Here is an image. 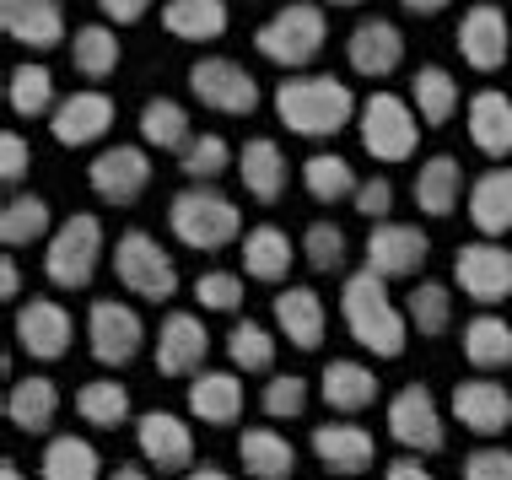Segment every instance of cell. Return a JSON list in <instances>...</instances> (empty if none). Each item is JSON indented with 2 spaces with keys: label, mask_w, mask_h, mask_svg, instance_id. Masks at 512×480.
<instances>
[{
  "label": "cell",
  "mask_w": 512,
  "mask_h": 480,
  "mask_svg": "<svg viewBox=\"0 0 512 480\" xmlns=\"http://www.w3.org/2000/svg\"><path fill=\"white\" fill-rule=\"evenodd\" d=\"M362 114V103H356V92L345 87L340 76H286L281 87H275V119H281L292 135L302 141H329V135H340L351 119Z\"/></svg>",
  "instance_id": "obj_1"
},
{
  "label": "cell",
  "mask_w": 512,
  "mask_h": 480,
  "mask_svg": "<svg viewBox=\"0 0 512 480\" xmlns=\"http://www.w3.org/2000/svg\"><path fill=\"white\" fill-rule=\"evenodd\" d=\"M340 319L345 329L356 335V346L372 351V356H405V340H410V313L389 297V281L378 270H356L345 276L340 286Z\"/></svg>",
  "instance_id": "obj_2"
},
{
  "label": "cell",
  "mask_w": 512,
  "mask_h": 480,
  "mask_svg": "<svg viewBox=\"0 0 512 480\" xmlns=\"http://www.w3.org/2000/svg\"><path fill=\"white\" fill-rule=\"evenodd\" d=\"M168 227L178 243H189L195 254H216L227 243L243 238V211L238 200H227L216 184H189L178 189L173 205H168Z\"/></svg>",
  "instance_id": "obj_3"
},
{
  "label": "cell",
  "mask_w": 512,
  "mask_h": 480,
  "mask_svg": "<svg viewBox=\"0 0 512 480\" xmlns=\"http://www.w3.org/2000/svg\"><path fill=\"white\" fill-rule=\"evenodd\" d=\"M324 38H329L324 6H318V0H286V6L254 33V49L265 54L270 65H281V71H308L318 54H324Z\"/></svg>",
  "instance_id": "obj_4"
},
{
  "label": "cell",
  "mask_w": 512,
  "mask_h": 480,
  "mask_svg": "<svg viewBox=\"0 0 512 480\" xmlns=\"http://www.w3.org/2000/svg\"><path fill=\"white\" fill-rule=\"evenodd\" d=\"M98 265H103V222L92 211L65 216V222L54 227V238L44 243V276H49V286H60V292H81V286H92Z\"/></svg>",
  "instance_id": "obj_5"
},
{
  "label": "cell",
  "mask_w": 512,
  "mask_h": 480,
  "mask_svg": "<svg viewBox=\"0 0 512 480\" xmlns=\"http://www.w3.org/2000/svg\"><path fill=\"white\" fill-rule=\"evenodd\" d=\"M114 276H119V286H130V297H141V303H168L178 292L173 254L162 249L146 227H130L114 238Z\"/></svg>",
  "instance_id": "obj_6"
},
{
  "label": "cell",
  "mask_w": 512,
  "mask_h": 480,
  "mask_svg": "<svg viewBox=\"0 0 512 480\" xmlns=\"http://www.w3.org/2000/svg\"><path fill=\"white\" fill-rule=\"evenodd\" d=\"M356 130H362L367 157L378 162H405L415 157V141H421V119H415V103H405L399 92H372L356 114Z\"/></svg>",
  "instance_id": "obj_7"
},
{
  "label": "cell",
  "mask_w": 512,
  "mask_h": 480,
  "mask_svg": "<svg viewBox=\"0 0 512 480\" xmlns=\"http://www.w3.org/2000/svg\"><path fill=\"white\" fill-rule=\"evenodd\" d=\"M189 92H195L200 108H211V114H227V119H248L259 108V81L243 71L238 60H227V54H205V60L189 65Z\"/></svg>",
  "instance_id": "obj_8"
},
{
  "label": "cell",
  "mask_w": 512,
  "mask_h": 480,
  "mask_svg": "<svg viewBox=\"0 0 512 480\" xmlns=\"http://www.w3.org/2000/svg\"><path fill=\"white\" fill-rule=\"evenodd\" d=\"M389 437L405 454H442V448H448V421H442V410H437L432 383H405V389H394Z\"/></svg>",
  "instance_id": "obj_9"
},
{
  "label": "cell",
  "mask_w": 512,
  "mask_h": 480,
  "mask_svg": "<svg viewBox=\"0 0 512 480\" xmlns=\"http://www.w3.org/2000/svg\"><path fill=\"white\" fill-rule=\"evenodd\" d=\"M87 346H92V362L98 367H130L146 346V324L141 313L119 297H98L87 308Z\"/></svg>",
  "instance_id": "obj_10"
},
{
  "label": "cell",
  "mask_w": 512,
  "mask_h": 480,
  "mask_svg": "<svg viewBox=\"0 0 512 480\" xmlns=\"http://www.w3.org/2000/svg\"><path fill=\"white\" fill-rule=\"evenodd\" d=\"M367 270H378L383 281H410L415 270L432 259V238H426L415 222H372V232H367Z\"/></svg>",
  "instance_id": "obj_11"
},
{
  "label": "cell",
  "mask_w": 512,
  "mask_h": 480,
  "mask_svg": "<svg viewBox=\"0 0 512 480\" xmlns=\"http://www.w3.org/2000/svg\"><path fill=\"white\" fill-rule=\"evenodd\" d=\"M453 276H459V292L475 297L480 308H496L512 297V249L507 243H464L453 254Z\"/></svg>",
  "instance_id": "obj_12"
},
{
  "label": "cell",
  "mask_w": 512,
  "mask_h": 480,
  "mask_svg": "<svg viewBox=\"0 0 512 480\" xmlns=\"http://www.w3.org/2000/svg\"><path fill=\"white\" fill-rule=\"evenodd\" d=\"M17 346L33 356V362H60L76 340V324H71V308L54 303V297H27L17 308Z\"/></svg>",
  "instance_id": "obj_13"
},
{
  "label": "cell",
  "mask_w": 512,
  "mask_h": 480,
  "mask_svg": "<svg viewBox=\"0 0 512 480\" xmlns=\"http://www.w3.org/2000/svg\"><path fill=\"white\" fill-rule=\"evenodd\" d=\"M507 49H512V17L502 6L480 0V6H469L459 17V60L469 71H502Z\"/></svg>",
  "instance_id": "obj_14"
},
{
  "label": "cell",
  "mask_w": 512,
  "mask_h": 480,
  "mask_svg": "<svg viewBox=\"0 0 512 480\" xmlns=\"http://www.w3.org/2000/svg\"><path fill=\"white\" fill-rule=\"evenodd\" d=\"M135 448L157 475H189V464H195V432L173 410H146L135 427Z\"/></svg>",
  "instance_id": "obj_15"
},
{
  "label": "cell",
  "mask_w": 512,
  "mask_h": 480,
  "mask_svg": "<svg viewBox=\"0 0 512 480\" xmlns=\"http://www.w3.org/2000/svg\"><path fill=\"white\" fill-rule=\"evenodd\" d=\"M87 184H92V195L108 200V205H135L151 184L146 146H103L87 168Z\"/></svg>",
  "instance_id": "obj_16"
},
{
  "label": "cell",
  "mask_w": 512,
  "mask_h": 480,
  "mask_svg": "<svg viewBox=\"0 0 512 480\" xmlns=\"http://www.w3.org/2000/svg\"><path fill=\"white\" fill-rule=\"evenodd\" d=\"M205 356H211V329H205V319L189 308H173L157 324V373L162 378L205 373Z\"/></svg>",
  "instance_id": "obj_17"
},
{
  "label": "cell",
  "mask_w": 512,
  "mask_h": 480,
  "mask_svg": "<svg viewBox=\"0 0 512 480\" xmlns=\"http://www.w3.org/2000/svg\"><path fill=\"white\" fill-rule=\"evenodd\" d=\"M345 60H351L356 76L383 81L405 65V33L389 17H362L351 27V38H345Z\"/></svg>",
  "instance_id": "obj_18"
},
{
  "label": "cell",
  "mask_w": 512,
  "mask_h": 480,
  "mask_svg": "<svg viewBox=\"0 0 512 480\" xmlns=\"http://www.w3.org/2000/svg\"><path fill=\"white\" fill-rule=\"evenodd\" d=\"M308 448H313V459L324 464L329 475H340V480L367 475L372 459H378V443H372V432L356 427V421H324V427H313Z\"/></svg>",
  "instance_id": "obj_19"
},
{
  "label": "cell",
  "mask_w": 512,
  "mask_h": 480,
  "mask_svg": "<svg viewBox=\"0 0 512 480\" xmlns=\"http://www.w3.org/2000/svg\"><path fill=\"white\" fill-rule=\"evenodd\" d=\"M108 130H114V98L98 87L60 98V108L49 114V135L60 146H92V141H103Z\"/></svg>",
  "instance_id": "obj_20"
},
{
  "label": "cell",
  "mask_w": 512,
  "mask_h": 480,
  "mask_svg": "<svg viewBox=\"0 0 512 480\" xmlns=\"http://www.w3.org/2000/svg\"><path fill=\"white\" fill-rule=\"evenodd\" d=\"M453 416L475 437H502L512 427V394L496 378H464L453 389Z\"/></svg>",
  "instance_id": "obj_21"
},
{
  "label": "cell",
  "mask_w": 512,
  "mask_h": 480,
  "mask_svg": "<svg viewBox=\"0 0 512 480\" xmlns=\"http://www.w3.org/2000/svg\"><path fill=\"white\" fill-rule=\"evenodd\" d=\"M0 27L22 49H60L65 44V6L60 0H0Z\"/></svg>",
  "instance_id": "obj_22"
},
{
  "label": "cell",
  "mask_w": 512,
  "mask_h": 480,
  "mask_svg": "<svg viewBox=\"0 0 512 480\" xmlns=\"http://www.w3.org/2000/svg\"><path fill=\"white\" fill-rule=\"evenodd\" d=\"M270 313H275V329H281L297 351L324 346V297H318L313 286H286V292H275Z\"/></svg>",
  "instance_id": "obj_23"
},
{
  "label": "cell",
  "mask_w": 512,
  "mask_h": 480,
  "mask_svg": "<svg viewBox=\"0 0 512 480\" xmlns=\"http://www.w3.org/2000/svg\"><path fill=\"white\" fill-rule=\"evenodd\" d=\"M292 238H286V227L275 222H259L243 232V276L248 281H265V286H281L286 276H292Z\"/></svg>",
  "instance_id": "obj_24"
},
{
  "label": "cell",
  "mask_w": 512,
  "mask_h": 480,
  "mask_svg": "<svg viewBox=\"0 0 512 480\" xmlns=\"http://www.w3.org/2000/svg\"><path fill=\"white\" fill-rule=\"evenodd\" d=\"M6 416L11 427L27 432V437H44L54 427V416H60V383L33 373V378H17L6 389Z\"/></svg>",
  "instance_id": "obj_25"
},
{
  "label": "cell",
  "mask_w": 512,
  "mask_h": 480,
  "mask_svg": "<svg viewBox=\"0 0 512 480\" xmlns=\"http://www.w3.org/2000/svg\"><path fill=\"white\" fill-rule=\"evenodd\" d=\"M469 222L480 238H507L512 232V168H486L469 184Z\"/></svg>",
  "instance_id": "obj_26"
},
{
  "label": "cell",
  "mask_w": 512,
  "mask_h": 480,
  "mask_svg": "<svg viewBox=\"0 0 512 480\" xmlns=\"http://www.w3.org/2000/svg\"><path fill=\"white\" fill-rule=\"evenodd\" d=\"M238 464L248 480H292L297 475V448L275 427H243L238 432Z\"/></svg>",
  "instance_id": "obj_27"
},
{
  "label": "cell",
  "mask_w": 512,
  "mask_h": 480,
  "mask_svg": "<svg viewBox=\"0 0 512 480\" xmlns=\"http://www.w3.org/2000/svg\"><path fill=\"white\" fill-rule=\"evenodd\" d=\"M238 173H243V189H248V195H254L259 205H275V200L286 195V178H292V168H286V152L270 141V135H254V141H243Z\"/></svg>",
  "instance_id": "obj_28"
},
{
  "label": "cell",
  "mask_w": 512,
  "mask_h": 480,
  "mask_svg": "<svg viewBox=\"0 0 512 480\" xmlns=\"http://www.w3.org/2000/svg\"><path fill=\"white\" fill-rule=\"evenodd\" d=\"M189 416H200L205 427H232L243 416V378L238 373H195L184 394Z\"/></svg>",
  "instance_id": "obj_29"
},
{
  "label": "cell",
  "mask_w": 512,
  "mask_h": 480,
  "mask_svg": "<svg viewBox=\"0 0 512 480\" xmlns=\"http://www.w3.org/2000/svg\"><path fill=\"white\" fill-rule=\"evenodd\" d=\"M318 394H324L329 410H340V416H356V410H367L372 400H378V373H372L367 362L335 356V362L324 367V378H318Z\"/></svg>",
  "instance_id": "obj_30"
},
{
  "label": "cell",
  "mask_w": 512,
  "mask_h": 480,
  "mask_svg": "<svg viewBox=\"0 0 512 480\" xmlns=\"http://www.w3.org/2000/svg\"><path fill=\"white\" fill-rule=\"evenodd\" d=\"M469 141L486 157H512V98L496 87H480L469 98Z\"/></svg>",
  "instance_id": "obj_31"
},
{
  "label": "cell",
  "mask_w": 512,
  "mask_h": 480,
  "mask_svg": "<svg viewBox=\"0 0 512 480\" xmlns=\"http://www.w3.org/2000/svg\"><path fill=\"white\" fill-rule=\"evenodd\" d=\"M459 195H464V168L453 152H437L415 168V205L426 216H453L459 211Z\"/></svg>",
  "instance_id": "obj_32"
},
{
  "label": "cell",
  "mask_w": 512,
  "mask_h": 480,
  "mask_svg": "<svg viewBox=\"0 0 512 480\" xmlns=\"http://www.w3.org/2000/svg\"><path fill=\"white\" fill-rule=\"evenodd\" d=\"M464 362L475 373H502V367H512V324L502 313H475L464 324Z\"/></svg>",
  "instance_id": "obj_33"
},
{
  "label": "cell",
  "mask_w": 512,
  "mask_h": 480,
  "mask_svg": "<svg viewBox=\"0 0 512 480\" xmlns=\"http://www.w3.org/2000/svg\"><path fill=\"white\" fill-rule=\"evenodd\" d=\"M162 27L184 44H216L227 33V0H168Z\"/></svg>",
  "instance_id": "obj_34"
},
{
  "label": "cell",
  "mask_w": 512,
  "mask_h": 480,
  "mask_svg": "<svg viewBox=\"0 0 512 480\" xmlns=\"http://www.w3.org/2000/svg\"><path fill=\"white\" fill-rule=\"evenodd\" d=\"M54 238V211H49V200L44 195H11L6 200V211H0V243L6 249H27V243H44Z\"/></svg>",
  "instance_id": "obj_35"
},
{
  "label": "cell",
  "mask_w": 512,
  "mask_h": 480,
  "mask_svg": "<svg viewBox=\"0 0 512 480\" xmlns=\"http://www.w3.org/2000/svg\"><path fill=\"white\" fill-rule=\"evenodd\" d=\"M38 480H103V454L87 443V437L60 432V437H49Z\"/></svg>",
  "instance_id": "obj_36"
},
{
  "label": "cell",
  "mask_w": 512,
  "mask_h": 480,
  "mask_svg": "<svg viewBox=\"0 0 512 480\" xmlns=\"http://www.w3.org/2000/svg\"><path fill=\"white\" fill-rule=\"evenodd\" d=\"M119 60H124V49H119V33L108 22H87L71 33V65L87 81H108L119 71Z\"/></svg>",
  "instance_id": "obj_37"
},
{
  "label": "cell",
  "mask_w": 512,
  "mask_h": 480,
  "mask_svg": "<svg viewBox=\"0 0 512 480\" xmlns=\"http://www.w3.org/2000/svg\"><path fill=\"white\" fill-rule=\"evenodd\" d=\"M76 416L87 421L92 432H114L130 421V389L119 378H92L76 389Z\"/></svg>",
  "instance_id": "obj_38"
},
{
  "label": "cell",
  "mask_w": 512,
  "mask_h": 480,
  "mask_svg": "<svg viewBox=\"0 0 512 480\" xmlns=\"http://www.w3.org/2000/svg\"><path fill=\"white\" fill-rule=\"evenodd\" d=\"M6 103H11V114H22V119H49L54 108H60V98H54V71L38 60H22L6 81Z\"/></svg>",
  "instance_id": "obj_39"
},
{
  "label": "cell",
  "mask_w": 512,
  "mask_h": 480,
  "mask_svg": "<svg viewBox=\"0 0 512 480\" xmlns=\"http://www.w3.org/2000/svg\"><path fill=\"white\" fill-rule=\"evenodd\" d=\"M410 103L415 114H421V125H448L453 114H459V76L442 71V65H421L415 71V87H410Z\"/></svg>",
  "instance_id": "obj_40"
},
{
  "label": "cell",
  "mask_w": 512,
  "mask_h": 480,
  "mask_svg": "<svg viewBox=\"0 0 512 480\" xmlns=\"http://www.w3.org/2000/svg\"><path fill=\"white\" fill-rule=\"evenodd\" d=\"M141 141L157 146V152H184V146L195 141L189 108L178 98H146V108H141Z\"/></svg>",
  "instance_id": "obj_41"
},
{
  "label": "cell",
  "mask_w": 512,
  "mask_h": 480,
  "mask_svg": "<svg viewBox=\"0 0 512 480\" xmlns=\"http://www.w3.org/2000/svg\"><path fill=\"white\" fill-rule=\"evenodd\" d=\"M302 189H308L313 200L335 205V200H356V189H362V178H356L351 157H335V152H313L302 162Z\"/></svg>",
  "instance_id": "obj_42"
},
{
  "label": "cell",
  "mask_w": 512,
  "mask_h": 480,
  "mask_svg": "<svg viewBox=\"0 0 512 480\" xmlns=\"http://www.w3.org/2000/svg\"><path fill=\"white\" fill-rule=\"evenodd\" d=\"M227 356L238 373H270L275 367V335L259 319H238L227 329Z\"/></svg>",
  "instance_id": "obj_43"
},
{
  "label": "cell",
  "mask_w": 512,
  "mask_h": 480,
  "mask_svg": "<svg viewBox=\"0 0 512 480\" xmlns=\"http://www.w3.org/2000/svg\"><path fill=\"white\" fill-rule=\"evenodd\" d=\"M410 329L415 335H442V329L453 324V292H448V281H421V286H410Z\"/></svg>",
  "instance_id": "obj_44"
},
{
  "label": "cell",
  "mask_w": 512,
  "mask_h": 480,
  "mask_svg": "<svg viewBox=\"0 0 512 480\" xmlns=\"http://www.w3.org/2000/svg\"><path fill=\"white\" fill-rule=\"evenodd\" d=\"M178 168H184L189 184H216L221 173L232 168V146H227V135H195V141L178 152Z\"/></svg>",
  "instance_id": "obj_45"
},
{
  "label": "cell",
  "mask_w": 512,
  "mask_h": 480,
  "mask_svg": "<svg viewBox=\"0 0 512 480\" xmlns=\"http://www.w3.org/2000/svg\"><path fill=\"white\" fill-rule=\"evenodd\" d=\"M345 254H351V238H345L335 222H313L308 232H302V259H308L318 276H340Z\"/></svg>",
  "instance_id": "obj_46"
},
{
  "label": "cell",
  "mask_w": 512,
  "mask_h": 480,
  "mask_svg": "<svg viewBox=\"0 0 512 480\" xmlns=\"http://www.w3.org/2000/svg\"><path fill=\"white\" fill-rule=\"evenodd\" d=\"M308 378L302 373H270L265 383V394H259V410H265L270 421H297V416H308Z\"/></svg>",
  "instance_id": "obj_47"
},
{
  "label": "cell",
  "mask_w": 512,
  "mask_h": 480,
  "mask_svg": "<svg viewBox=\"0 0 512 480\" xmlns=\"http://www.w3.org/2000/svg\"><path fill=\"white\" fill-rule=\"evenodd\" d=\"M195 303L205 313H238L243 308V276H232V270H205L195 281Z\"/></svg>",
  "instance_id": "obj_48"
},
{
  "label": "cell",
  "mask_w": 512,
  "mask_h": 480,
  "mask_svg": "<svg viewBox=\"0 0 512 480\" xmlns=\"http://www.w3.org/2000/svg\"><path fill=\"white\" fill-rule=\"evenodd\" d=\"M464 480H512V448L486 443L475 454H464Z\"/></svg>",
  "instance_id": "obj_49"
},
{
  "label": "cell",
  "mask_w": 512,
  "mask_h": 480,
  "mask_svg": "<svg viewBox=\"0 0 512 480\" xmlns=\"http://www.w3.org/2000/svg\"><path fill=\"white\" fill-rule=\"evenodd\" d=\"M356 211H362L367 216V222H389V211H394V184H389V178H362V189H356Z\"/></svg>",
  "instance_id": "obj_50"
},
{
  "label": "cell",
  "mask_w": 512,
  "mask_h": 480,
  "mask_svg": "<svg viewBox=\"0 0 512 480\" xmlns=\"http://www.w3.org/2000/svg\"><path fill=\"white\" fill-rule=\"evenodd\" d=\"M27 168H33V146H27L17 130H6L0 135V178H6V184H22Z\"/></svg>",
  "instance_id": "obj_51"
},
{
  "label": "cell",
  "mask_w": 512,
  "mask_h": 480,
  "mask_svg": "<svg viewBox=\"0 0 512 480\" xmlns=\"http://www.w3.org/2000/svg\"><path fill=\"white\" fill-rule=\"evenodd\" d=\"M98 11L114 27H130V22H141L146 11H151V0H98Z\"/></svg>",
  "instance_id": "obj_52"
},
{
  "label": "cell",
  "mask_w": 512,
  "mask_h": 480,
  "mask_svg": "<svg viewBox=\"0 0 512 480\" xmlns=\"http://www.w3.org/2000/svg\"><path fill=\"white\" fill-rule=\"evenodd\" d=\"M383 480H437V475L426 470L421 459H394L389 470H383Z\"/></svg>",
  "instance_id": "obj_53"
},
{
  "label": "cell",
  "mask_w": 512,
  "mask_h": 480,
  "mask_svg": "<svg viewBox=\"0 0 512 480\" xmlns=\"http://www.w3.org/2000/svg\"><path fill=\"white\" fill-rule=\"evenodd\" d=\"M17 292H22V270H17V259H6V265H0V297L17 303Z\"/></svg>",
  "instance_id": "obj_54"
},
{
  "label": "cell",
  "mask_w": 512,
  "mask_h": 480,
  "mask_svg": "<svg viewBox=\"0 0 512 480\" xmlns=\"http://www.w3.org/2000/svg\"><path fill=\"white\" fill-rule=\"evenodd\" d=\"M399 6H405L410 17H437V11H448L453 0H399Z\"/></svg>",
  "instance_id": "obj_55"
},
{
  "label": "cell",
  "mask_w": 512,
  "mask_h": 480,
  "mask_svg": "<svg viewBox=\"0 0 512 480\" xmlns=\"http://www.w3.org/2000/svg\"><path fill=\"white\" fill-rule=\"evenodd\" d=\"M184 480H232L227 470H216V464H200V470H189Z\"/></svg>",
  "instance_id": "obj_56"
},
{
  "label": "cell",
  "mask_w": 512,
  "mask_h": 480,
  "mask_svg": "<svg viewBox=\"0 0 512 480\" xmlns=\"http://www.w3.org/2000/svg\"><path fill=\"white\" fill-rule=\"evenodd\" d=\"M108 480H151V475L141 470V464H119V470H114V475H108Z\"/></svg>",
  "instance_id": "obj_57"
},
{
  "label": "cell",
  "mask_w": 512,
  "mask_h": 480,
  "mask_svg": "<svg viewBox=\"0 0 512 480\" xmlns=\"http://www.w3.org/2000/svg\"><path fill=\"white\" fill-rule=\"evenodd\" d=\"M0 480H22V470H17V464H11V459H6V464H0Z\"/></svg>",
  "instance_id": "obj_58"
},
{
  "label": "cell",
  "mask_w": 512,
  "mask_h": 480,
  "mask_svg": "<svg viewBox=\"0 0 512 480\" xmlns=\"http://www.w3.org/2000/svg\"><path fill=\"white\" fill-rule=\"evenodd\" d=\"M329 6H362V0H329Z\"/></svg>",
  "instance_id": "obj_59"
}]
</instances>
